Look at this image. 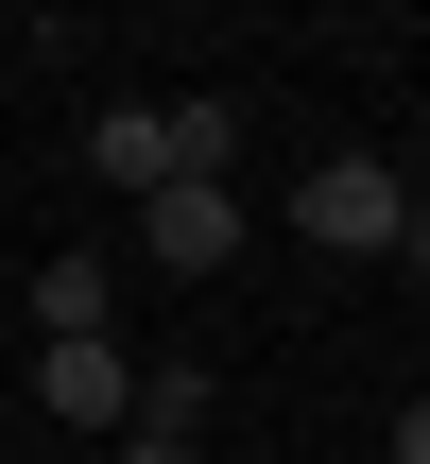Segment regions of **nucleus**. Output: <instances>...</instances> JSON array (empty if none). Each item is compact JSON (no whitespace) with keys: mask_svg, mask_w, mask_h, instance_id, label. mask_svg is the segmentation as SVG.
Segmentation results:
<instances>
[{"mask_svg":"<svg viewBox=\"0 0 430 464\" xmlns=\"http://www.w3.org/2000/svg\"><path fill=\"white\" fill-rule=\"evenodd\" d=\"M293 224H310L327 258H396V224H414V189H396V155H327V172L293 189Z\"/></svg>","mask_w":430,"mask_h":464,"instance_id":"f257e3e1","label":"nucleus"},{"mask_svg":"<svg viewBox=\"0 0 430 464\" xmlns=\"http://www.w3.org/2000/svg\"><path fill=\"white\" fill-rule=\"evenodd\" d=\"M121 464H190V448H155V430H121Z\"/></svg>","mask_w":430,"mask_h":464,"instance_id":"9d476101","label":"nucleus"},{"mask_svg":"<svg viewBox=\"0 0 430 464\" xmlns=\"http://www.w3.org/2000/svg\"><path fill=\"white\" fill-rule=\"evenodd\" d=\"M155 155H172V189H224L241 172V103H155Z\"/></svg>","mask_w":430,"mask_h":464,"instance_id":"20e7f679","label":"nucleus"},{"mask_svg":"<svg viewBox=\"0 0 430 464\" xmlns=\"http://www.w3.org/2000/svg\"><path fill=\"white\" fill-rule=\"evenodd\" d=\"M138 430L190 448V430H207V362H155V379H138Z\"/></svg>","mask_w":430,"mask_h":464,"instance_id":"0eeeda50","label":"nucleus"},{"mask_svg":"<svg viewBox=\"0 0 430 464\" xmlns=\"http://www.w3.org/2000/svg\"><path fill=\"white\" fill-rule=\"evenodd\" d=\"M86 172L155 207V189H172V155H155V103H103V121H86Z\"/></svg>","mask_w":430,"mask_h":464,"instance_id":"39448f33","label":"nucleus"},{"mask_svg":"<svg viewBox=\"0 0 430 464\" xmlns=\"http://www.w3.org/2000/svg\"><path fill=\"white\" fill-rule=\"evenodd\" d=\"M34 413H52V430H138V362H121V327H103V344H34Z\"/></svg>","mask_w":430,"mask_h":464,"instance_id":"f03ea898","label":"nucleus"},{"mask_svg":"<svg viewBox=\"0 0 430 464\" xmlns=\"http://www.w3.org/2000/svg\"><path fill=\"white\" fill-rule=\"evenodd\" d=\"M396 464H430V396H414V413H396Z\"/></svg>","mask_w":430,"mask_h":464,"instance_id":"1a4fd4ad","label":"nucleus"},{"mask_svg":"<svg viewBox=\"0 0 430 464\" xmlns=\"http://www.w3.org/2000/svg\"><path fill=\"white\" fill-rule=\"evenodd\" d=\"M396 276H414V293H430V207H414V224H396Z\"/></svg>","mask_w":430,"mask_h":464,"instance_id":"6e6552de","label":"nucleus"},{"mask_svg":"<svg viewBox=\"0 0 430 464\" xmlns=\"http://www.w3.org/2000/svg\"><path fill=\"white\" fill-rule=\"evenodd\" d=\"M138 224H155V276H224L241 258V189H155Z\"/></svg>","mask_w":430,"mask_h":464,"instance_id":"7ed1b4c3","label":"nucleus"},{"mask_svg":"<svg viewBox=\"0 0 430 464\" xmlns=\"http://www.w3.org/2000/svg\"><path fill=\"white\" fill-rule=\"evenodd\" d=\"M103 310H121V276H103V258L69 241V258L34 276V327H52V344H103Z\"/></svg>","mask_w":430,"mask_h":464,"instance_id":"423d86ee","label":"nucleus"}]
</instances>
